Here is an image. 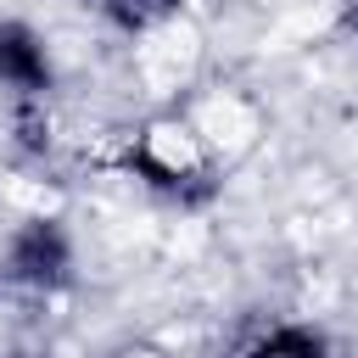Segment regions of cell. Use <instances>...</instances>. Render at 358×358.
<instances>
[{
    "mask_svg": "<svg viewBox=\"0 0 358 358\" xmlns=\"http://www.w3.org/2000/svg\"><path fill=\"white\" fill-rule=\"evenodd\" d=\"M129 173H140L151 190H168L179 201H201L218 185V157L207 151V140L196 134V123L179 106H157L123 151Z\"/></svg>",
    "mask_w": 358,
    "mask_h": 358,
    "instance_id": "obj_1",
    "label": "cell"
},
{
    "mask_svg": "<svg viewBox=\"0 0 358 358\" xmlns=\"http://www.w3.org/2000/svg\"><path fill=\"white\" fill-rule=\"evenodd\" d=\"M134 78L157 95V101H173L179 106V95H190L196 90V73H201V34H196V22L179 11V17H162V22H151V28H140L134 34Z\"/></svg>",
    "mask_w": 358,
    "mask_h": 358,
    "instance_id": "obj_2",
    "label": "cell"
},
{
    "mask_svg": "<svg viewBox=\"0 0 358 358\" xmlns=\"http://www.w3.org/2000/svg\"><path fill=\"white\" fill-rule=\"evenodd\" d=\"M179 112L196 123V134L207 140V151L218 157V168L235 162V157H246L263 140V106L241 84H196Z\"/></svg>",
    "mask_w": 358,
    "mask_h": 358,
    "instance_id": "obj_3",
    "label": "cell"
},
{
    "mask_svg": "<svg viewBox=\"0 0 358 358\" xmlns=\"http://www.w3.org/2000/svg\"><path fill=\"white\" fill-rule=\"evenodd\" d=\"M0 84L22 101V95H45L50 90V50L34 28L22 22H0Z\"/></svg>",
    "mask_w": 358,
    "mask_h": 358,
    "instance_id": "obj_4",
    "label": "cell"
},
{
    "mask_svg": "<svg viewBox=\"0 0 358 358\" xmlns=\"http://www.w3.org/2000/svg\"><path fill=\"white\" fill-rule=\"evenodd\" d=\"M241 358H324V341L308 324H268L257 341L241 347Z\"/></svg>",
    "mask_w": 358,
    "mask_h": 358,
    "instance_id": "obj_5",
    "label": "cell"
},
{
    "mask_svg": "<svg viewBox=\"0 0 358 358\" xmlns=\"http://www.w3.org/2000/svg\"><path fill=\"white\" fill-rule=\"evenodd\" d=\"M117 358H168V352H162V347H145V341H140V347H123Z\"/></svg>",
    "mask_w": 358,
    "mask_h": 358,
    "instance_id": "obj_6",
    "label": "cell"
},
{
    "mask_svg": "<svg viewBox=\"0 0 358 358\" xmlns=\"http://www.w3.org/2000/svg\"><path fill=\"white\" fill-rule=\"evenodd\" d=\"M0 358H50V352H0Z\"/></svg>",
    "mask_w": 358,
    "mask_h": 358,
    "instance_id": "obj_7",
    "label": "cell"
}]
</instances>
